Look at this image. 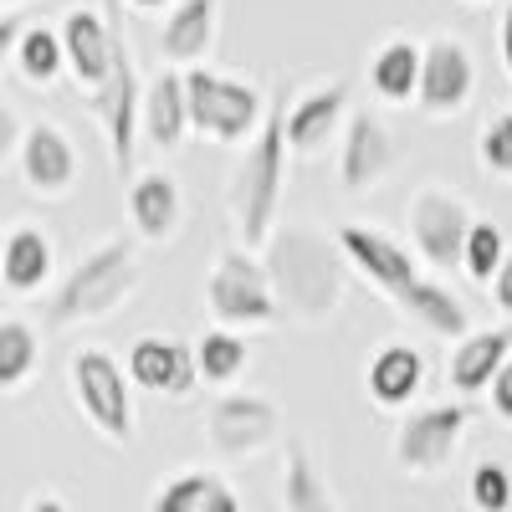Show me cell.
Listing matches in <instances>:
<instances>
[{
	"mask_svg": "<svg viewBox=\"0 0 512 512\" xmlns=\"http://www.w3.org/2000/svg\"><path fill=\"white\" fill-rule=\"evenodd\" d=\"M287 82L272 88L267 118L246 144L236 175H231V221L241 246H267L277 231V205H282V180H287Z\"/></svg>",
	"mask_w": 512,
	"mask_h": 512,
	"instance_id": "obj_2",
	"label": "cell"
},
{
	"mask_svg": "<svg viewBox=\"0 0 512 512\" xmlns=\"http://www.w3.org/2000/svg\"><path fill=\"white\" fill-rule=\"evenodd\" d=\"M149 512H241V497L231 492L226 477L216 472H180V477H164L149 497Z\"/></svg>",
	"mask_w": 512,
	"mask_h": 512,
	"instance_id": "obj_23",
	"label": "cell"
},
{
	"mask_svg": "<svg viewBox=\"0 0 512 512\" xmlns=\"http://www.w3.org/2000/svg\"><path fill=\"white\" fill-rule=\"evenodd\" d=\"M26 512H72V507H67L57 492H36V497L26 502Z\"/></svg>",
	"mask_w": 512,
	"mask_h": 512,
	"instance_id": "obj_39",
	"label": "cell"
},
{
	"mask_svg": "<svg viewBox=\"0 0 512 512\" xmlns=\"http://www.w3.org/2000/svg\"><path fill=\"white\" fill-rule=\"evenodd\" d=\"M221 31V0H175L159 26V57L169 67H195Z\"/></svg>",
	"mask_w": 512,
	"mask_h": 512,
	"instance_id": "obj_19",
	"label": "cell"
},
{
	"mask_svg": "<svg viewBox=\"0 0 512 512\" xmlns=\"http://www.w3.org/2000/svg\"><path fill=\"white\" fill-rule=\"evenodd\" d=\"M477 159H482L487 175L512 180V113H497V118L482 128V139H477Z\"/></svg>",
	"mask_w": 512,
	"mask_h": 512,
	"instance_id": "obj_33",
	"label": "cell"
},
{
	"mask_svg": "<svg viewBox=\"0 0 512 512\" xmlns=\"http://www.w3.org/2000/svg\"><path fill=\"white\" fill-rule=\"evenodd\" d=\"M472 6H477V0H472Z\"/></svg>",
	"mask_w": 512,
	"mask_h": 512,
	"instance_id": "obj_43",
	"label": "cell"
},
{
	"mask_svg": "<svg viewBox=\"0 0 512 512\" xmlns=\"http://www.w3.org/2000/svg\"><path fill=\"white\" fill-rule=\"evenodd\" d=\"M41 369V333L26 318H0V395H16Z\"/></svg>",
	"mask_w": 512,
	"mask_h": 512,
	"instance_id": "obj_27",
	"label": "cell"
},
{
	"mask_svg": "<svg viewBox=\"0 0 512 512\" xmlns=\"http://www.w3.org/2000/svg\"><path fill=\"white\" fill-rule=\"evenodd\" d=\"M512 359V323L507 328H482V333H466L451 364H446V379H451V390L461 400H472V395H487L492 390V379L502 374V364Z\"/></svg>",
	"mask_w": 512,
	"mask_h": 512,
	"instance_id": "obj_20",
	"label": "cell"
},
{
	"mask_svg": "<svg viewBox=\"0 0 512 512\" xmlns=\"http://www.w3.org/2000/svg\"><path fill=\"white\" fill-rule=\"evenodd\" d=\"M369 88L384 103H410L420 93V47L405 36L384 41V47L369 57Z\"/></svg>",
	"mask_w": 512,
	"mask_h": 512,
	"instance_id": "obj_26",
	"label": "cell"
},
{
	"mask_svg": "<svg viewBox=\"0 0 512 512\" xmlns=\"http://www.w3.org/2000/svg\"><path fill=\"white\" fill-rule=\"evenodd\" d=\"M62 47H67V72L82 93H98L103 77L113 67V41H118V21H113V0L98 11V6H72L62 21Z\"/></svg>",
	"mask_w": 512,
	"mask_h": 512,
	"instance_id": "obj_13",
	"label": "cell"
},
{
	"mask_svg": "<svg viewBox=\"0 0 512 512\" xmlns=\"http://www.w3.org/2000/svg\"><path fill=\"white\" fill-rule=\"evenodd\" d=\"M466 497L477 512H512V472L502 461H477L466 477Z\"/></svg>",
	"mask_w": 512,
	"mask_h": 512,
	"instance_id": "obj_32",
	"label": "cell"
},
{
	"mask_svg": "<svg viewBox=\"0 0 512 512\" xmlns=\"http://www.w3.org/2000/svg\"><path fill=\"white\" fill-rule=\"evenodd\" d=\"M354 113V88L349 82H323L308 98L287 103V154L313 159L338 139V123H349Z\"/></svg>",
	"mask_w": 512,
	"mask_h": 512,
	"instance_id": "obj_17",
	"label": "cell"
},
{
	"mask_svg": "<svg viewBox=\"0 0 512 512\" xmlns=\"http://www.w3.org/2000/svg\"><path fill=\"white\" fill-rule=\"evenodd\" d=\"M134 292H139V246L128 241V236H108L88 256H77L67 277H57L52 303H47V323L52 328L103 323Z\"/></svg>",
	"mask_w": 512,
	"mask_h": 512,
	"instance_id": "obj_3",
	"label": "cell"
},
{
	"mask_svg": "<svg viewBox=\"0 0 512 512\" xmlns=\"http://www.w3.org/2000/svg\"><path fill=\"white\" fill-rule=\"evenodd\" d=\"M113 21H118V0H113ZM88 108L103 123V139L113 154V175L118 180H134V139H139V123H144V88H139V67H134V47L118 26L113 41V67L103 77V88L88 93Z\"/></svg>",
	"mask_w": 512,
	"mask_h": 512,
	"instance_id": "obj_7",
	"label": "cell"
},
{
	"mask_svg": "<svg viewBox=\"0 0 512 512\" xmlns=\"http://www.w3.org/2000/svg\"><path fill=\"white\" fill-rule=\"evenodd\" d=\"M282 512H344L308 441H287L282 451Z\"/></svg>",
	"mask_w": 512,
	"mask_h": 512,
	"instance_id": "obj_25",
	"label": "cell"
},
{
	"mask_svg": "<svg viewBox=\"0 0 512 512\" xmlns=\"http://www.w3.org/2000/svg\"><path fill=\"white\" fill-rule=\"evenodd\" d=\"M128 221L134 231L154 246L175 241L180 236V221H185V195H180V180L164 175V169H144V175L128 180Z\"/></svg>",
	"mask_w": 512,
	"mask_h": 512,
	"instance_id": "obj_18",
	"label": "cell"
},
{
	"mask_svg": "<svg viewBox=\"0 0 512 512\" xmlns=\"http://www.w3.org/2000/svg\"><path fill=\"white\" fill-rule=\"evenodd\" d=\"M251 349H246V338L236 328H210L200 344H195V369H200V384H216V390H226V384L241 379Z\"/></svg>",
	"mask_w": 512,
	"mask_h": 512,
	"instance_id": "obj_30",
	"label": "cell"
},
{
	"mask_svg": "<svg viewBox=\"0 0 512 512\" xmlns=\"http://www.w3.org/2000/svg\"><path fill=\"white\" fill-rule=\"evenodd\" d=\"M31 26V16L26 11H0V72L11 67V57H16V41H21V31Z\"/></svg>",
	"mask_w": 512,
	"mask_h": 512,
	"instance_id": "obj_35",
	"label": "cell"
},
{
	"mask_svg": "<svg viewBox=\"0 0 512 512\" xmlns=\"http://www.w3.org/2000/svg\"><path fill=\"white\" fill-rule=\"evenodd\" d=\"M487 287H492V303H497V313H507V318H512V256L502 262V272H497Z\"/></svg>",
	"mask_w": 512,
	"mask_h": 512,
	"instance_id": "obj_37",
	"label": "cell"
},
{
	"mask_svg": "<svg viewBox=\"0 0 512 512\" xmlns=\"http://www.w3.org/2000/svg\"><path fill=\"white\" fill-rule=\"evenodd\" d=\"M507 262V241H502V226L492 221H477L472 236H466V251H461V267L472 282H492Z\"/></svg>",
	"mask_w": 512,
	"mask_h": 512,
	"instance_id": "obj_31",
	"label": "cell"
},
{
	"mask_svg": "<svg viewBox=\"0 0 512 512\" xmlns=\"http://www.w3.org/2000/svg\"><path fill=\"white\" fill-rule=\"evenodd\" d=\"M338 251H344L349 262L359 267V277H369V287L384 292L395 308H405L410 292L425 282V277L415 272V256H410L395 236H384V231H374V226H359V221L338 226Z\"/></svg>",
	"mask_w": 512,
	"mask_h": 512,
	"instance_id": "obj_11",
	"label": "cell"
},
{
	"mask_svg": "<svg viewBox=\"0 0 512 512\" xmlns=\"http://www.w3.org/2000/svg\"><path fill=\"white\" fill-rule=\"evenodd\" d=\"M26 6V0H0V11H21Z\"/></svg>",
	"mask_w": 512,
	"mask_h": 512,
	"instance_id": "obj_41",
	"label": "cell"
},
{
	"mask_svg": "<svg viewBox=\"0 0 512 512\" xmlns=\"http://www.w3.org/2000/svg\"><path fill=\"white\" fill-rule=\"evenodd\" d=\"M0 262H6V231H0Z\"/></svg>",
	"mask_w": 512,
	"mask_h": 512,
	"instance_id": "obj_42",
	"label": "cell"
},
{
	"mask_svg": "<svg viewBox=\"0 0 512 512\" xmlns=\"http://www.w3.org/2000/svg\"><path fill=\"white\" fill-rule=\"evenodd\" d=\"M472 405L466 400H446V405H425L410 410L395 431V466L405 477H436L441 466L456 456L461 436L472 431Z\"/></svg>",
	"mask_w": 512,
	"mask_h": 512,
	"instance_id": "obj_8",
	"label": "cell"
},
{
	"mask_svg": "<svg viewBox=\"0 0 512 512\" xmlns=\"http://www.w3.org/2000/svg\"><path fill=\"white\" fill-rule=\"evenodd\" d=\"M134 11H164V6H175V0H128Z\"/></svg>",
	"mask_w": 512,
	"mask_h": 512,
	"instance_id": "obj_40",
	"label": "cell"
},
{
	"mask_svg": "<svg viewBox=\"0 0 512 512\" xmlns=\"http://www.w3.org/2000/svg\"><path fill=\"white\" fill-rule=\"evenodd\" d=\"M405 313L415 318V323H425L431 333H441V338H461L472 333V313L461 308V297L451 292V287H441V282H431L425 277L415 292H410V303H405Z\"/></svg>",
	"mask_w": 512,
	"mask_h": 512,
	"instance_id": "obj_29",
	"label": "cell"
},
{
	"mask_svg": "<svg viewBox=\"0 0 512 512\" xmlns=\"http://www.w3.org/2000/svg\"><path fill=\"white\" fill-rule=\"evenodd\" d=\"M123 369H128V379H134V390L164 395V400H185L195 384H200L195 349H185L180 338H159V333L134 338V349H128Z\"/></svg>",
	"mask_w": 512,
	"mask_h": 512,
	"instance_id": "obj_15",
	"label": "cell"
},
{
	"mask_svg": "<svg viewBox=\"0 0 512 512\" xmlns=\"http://www.w3.org/2000/svg\"><path fill=\"white\" fill-rule=\"evenodd\" d=\"M364 384H369L374 405H384V410L410 405V400L420 395V384H425V359H420V349H410V344H384V349L369 359Z\"/></svg>",
	"mask_w": 512,
	"mask_h": 512,
	"instance_id": "obj_24",
	"label": "cell"
},
{
	"mask_svg": "<svg viewBox=\"0 0 512 512\" xmlns=\"http://www.w3.org/2000/svg\"><path fill=\"white\" fill-rule=\"evenodd\" d=\"M57 277V246L41 226H16L6 231V262H0V287L16 297L47 292Z\"/></svg>",
	"mask_w": 512,
	"mask_h": 512,
	"instance_id": "obj_21",
	"label": "cell"
},
{
	"mask_svg": "<svg viewBox=\"0 0 512 512\" xmlns=\"http://www.w3.org/2000/svg\"><path fill=\"white\" fill-rule=\"evenodd\" d=\"M185 98H190V128L210 144H251L272 103L262 88L221 77L210 67H185Z\"/></svg>",
	"mask_w": 512,
	"mask_h": 512,
	"instance_id": "obj_5",
	"label": "cell"
},
{
	"mask_svg": "<svg viewBox=\"0 0 512 512\" xmlns=\"http://www.w3.org/2000/svg\"><path fill=\"white\" fill-rule=\"evenodd\" d=\"M144 139L154 149H180L190 134V98H185V72H159L144 88Z\"/></svg>",
	"mask_w": 512,
	"mask_h": 512,
	"instance_id": "obj_22",
	"label": "cell"
},
{
	"mask_svg": "<svg viewBox=\"0 0 512 512\" xmlns=\"http://www.w3.org/2000/svg\"><path fill=\"white\" fill-rule=\"evenodd\" d=\"M395 169V134L384 128V118L354 108L344 123V144H338V185L344 190H374Z\"/></svg>",
	"mask_w": 512,
	"mask_h": 512,
	"instance_id": "obj_16",
	"label": "cell"
},
{
	"mask_svg": "<svg viewBox=\"0 0 512 512\" xmlns=\"http://www.w3.org/2000/svg\"><path fill=\"white\" fill-rule=\"evenodd\" d=\"M477 93V62L456 36H431L420 52V113L425 118H451L472 103Z\"/></svg>",
	"mask_w": 512,
	"mask_h": 512,
	"instance_id": "obj_12",
	"label": "cell"
},
{
	"mask_svg": "<svg viewBox=\"0 0 512 512\" xmlns=\"http://www.w3.org/2000/svg\"><path fill=\"white\" fill-rule=\"evenodd\" d=\"M205 308L216 318V328H272V323H282V303L272 292V277L246 246H231L210 262Z\"/></svg>",
	"mask_w": 512,
	"mask_h": 512,
	"instance_id": "obj_6",
	"label": "cell"
},
{
	"mask_svg": "<svg viewBox=\"0 0 512 512\" xmlns=\"http://www.w3.org/2000/svg\"><path fill=\"white\" fill-rule=\"evenodd\" d=\"M16 164H21L26 190L41 195V200H62V195H72V185H77V175H82L77 144L67 139V128H57V123H47V118L26 128Z\"/></svg>",
	"mask_w": 512,
	"mask_h": 512,
	"instance_id": "obj_14",
	"label": "cell"
},
{
	"mask_svg": "<svg viewBox=\"0 0 512 512\" xmlns=\"http://www.w3.org/2000/svg\"><path fill=\"white\" fill-rule=\"evenodd\" d=\"M262 267L272 277V292L282 313L303 323H328L344 303V251L318 226H277L262 246Z\"/></svg>",
	"mask_w": 512,
	"mask_h": 512,
	"instance_id": "obj_1",
	"label": "cell"
},
{
	"mask_svg": "<svg viewBox=\"0 0 512 512\" xmlns=\"http://www.w3.org/2000/svg\"><path fill=\"white\" fill-rule=\"evenodd\" d=\"M21 139H26V123H21V113L0 98V169H6L16 154H21Z\"/></svg>",
	"mask_w": 512,
	"mask_h": 512,
	"instance_id": "obj_34",
	"label": "cell"
},
{
	"mask_svg": "<svg viewBox=\"0 0 512 512\" xmlns=\"http://www.w3.org/2000/svg\"><path fill=\"white\" fill-rule=\"evenodd\" d=\"M472 226H477L472 205H466L461 195H451V190H441V185H425L410 200V241L436 272L461 267V251H466Z\"/></svg>",
	"mask_w": 512,
	"mask_h": 512,
	"instance_id": "obj_10",
	"label": "cell"
},
{
	"mask_svg": "<svg viewBox=\"0 0 512 512\" xmlns=\"http://www.w3.org/2000/svg\"><path fill=\"white\" fill-rule=\"evenodd\" d=\"M282 431V410L277 400L267 395H246V390H231L210 405L205 415V441L221 461H246L256 451H267Z\"/></svg>",
	"mask_w": 512,
	"mask_h": 512,
	"instance_id": "obj_9",
	"label": "cell"
},
{
	"mask_svg": "<svg viewBox=\"0 0 512 512\" xmlns=\"http://www.w3.org/2000/svg\"><path fill=\"white\" fill-rule=\"evenodd\" d=\"M497 52H502V67H507V82H512V0H507V11L497 21Z\"/></svg>",
	"mask_w": 512,
	"mask_h": 512,
	"instance_id": "obj_38",
	"label": "cell"
},
{
	"mask_svg": "<svg viewBox=\"0 0 512 512\" xmlns=\"http://www.w3.org/2000/svg\"><path fill=\"white\" fill-rule=\"evenodd\" d=\"M67 384L77 415L113 446H128L139 431V410H134V379L108 349H77L67 364Z\"/></svg>",
	"mask_w": 512,
	"mask_h": 512,
	"instance_id": "obj_4",
	"label": "cell"
},
{
	"mask_svg": "<svg viewBox=\"0 0 512 512\" xmlns=\"http://www.w3.org/2000/svg\"><path fill=\"white\" fill-rule=\"evenodd\" d=\"M11 67L31 82V88H52V82L67 72V47H62V31L57 26H26L21 41H16V57Z\"/></svg>",
	"mask_w": 512,
	"mask_h": 512,
	"instance_id": "obj_28",
	"label": "cell"
},
{
	"mask_svg": "<svg viewBox=\"0 0 512 512\" xmlns=\"http://www.w3.org/2000/svg\"><path fill=\"white\" fill-rule=\"evenodd\" d=\"M487 400H492V415H497V420H512V359H507V364H502V374L492 379Z\"/></svg>",
	"mask_w": 512,
	"mask_h": 512,
	"instance_id": "obj_36",
	"label": "cell"
}]
</instances>
